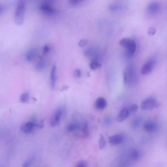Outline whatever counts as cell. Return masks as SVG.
I'll return each instance as SVG.
<instances>
[{
	"label": "cell",
	"instance_id": "6da1fadb",
	"mask_svg": "<svg viewBox=\"0 0 167 167\" xmlns=\"http://www.w3.org/2000/svg\"><path fill=\"white\" fill-rule=\"evenodd\" d=\"M25 0H19L14 14V21L17 25L23 24L26 10Z\"/></svg>",
	"mask_w": 167,
	"mask_h": 167
},
{
	"label": "cell",
	"instance_id": "7a4b0ae2",
	"mask_svg": "<svg viewBox=\"0 0 167 167\" xmlns=\"http://www.w3.org/2000/svg\"><path fill=\"white\" fill-rule=\"evenodd\" d=\"M119 45L126 49L128 55L133 56L135 53L136 48L135 41L129 38H123L119 43Z\"/></svg>",
	"mask_w": 167,
	"mask_h": 167
},
{
	"label": "cell",
	"instance_id": "3957f363",
	"mask_svg": "<svg viewBox=\"0 0 167 167\" xmlns=\"http://www.w3.org/2000/svg\"><path fill=\"white\" fill-rule=\"evenodd\" d=\"M159 105V103L154 98L150 97L142 102L141 107L142 109L148 110L158 107Z\"/></svg>",
	"mask_w": 167,
	"mask_h": 167
},
{
	"label": "cell",
	"instance_id": "277c9868",
	"mask_svg": "<svg viewBox=\"0 0 167 167\" xmlns=\"http://www.w3.org/2000/svg\"><path fill=\"white\" fill-rule=\"evenodd\" d=\"M64 109L63 107L59 108L54 113L50 120V124L52 127H56L59 124L64 112Z\"/></svg>",
	"mask_w": 167,
	"mask_h": 167
},
{
	"label": "cell",
	"instance_id": "5b68a950",
	"mask_svg": "<svg viewBox=\"0 0 167 167\" xmlns=\"http://www.w3.org/2000/svg\"><path fill=\"white\" fill-rule=\"evenodd\" d=\"M124 81L125 84L130 85L134 79V71L131 66L127 67L124 72Z\"/></svg>",
	"mask_w": 167,
	"mask_h": 167
},
{
	"label": "cell",
	"instance_id": "8992f818",
	"mask_svg": "<svg viewBox=\"0 0 167 167\" xmlns=\"http://www.w3.org/2000/svg\"><path fill=\"white\" fill-rule=\"evenodd\" d=\"M155 65V61L154 60H151L147 61L141 69V74L144 75L149 74L153 70Z\"/></svg>",
	"mask_w": 167,
	"mask_h": 167
},
{
	"label": "cell",
	"instance_id": "52a82bcc",
	"mask_svg": "<svg viewBox=\"0 0 167 167\" xmlns=\"http://www.w3.org/2000/svg\"><path fill=\"white\" fill-rule=\"evenodd\" d=\"M161 9L160 4L156 2H152L148 5L147 10L148 13L154 15L158 13Z\"/></svg>",
	"mask_w": 167,
	"mask_h": 167
},
{
	"label": "cell",
	"instance_id": "ba28073f",
	"mask_svg": "<svg viewBox=\"0 0 167 167\" xmlns=\"http://www.w3.org/2000/svg\"><path fill=\"white\" fill-rule=\"evenodd\" d=\"M124 140V137L120 134L114 135L109 137V141L111 146L118 145L122 143Z\"/></svg>",
	"mask_w": 167,
	"mask_h": 167
},
{
	"label": "cell",
	"instance_id": "9c48e42d",
	"mask_svg": "<svg viewBox=\"0 0 167 167\" xmlns=\"http://www.w3.org/2000/svg\"><path fill=\"white\" fill-rule=\"evenodd\" d=\"M36 127V124L32 122H28L23 124L21 127V131L24 133H28Z\"/></svg>",
	"mask_w": 167,
	"mask_h": 167
},
{
	"label": "cell",
	"instance_id": "30bf717a",
	"mask_svg": "<svg viewBox=\"0 0 167 167\" xmlns=\"http://www.w3.org/2000/svg\"><path fill=\"white\" fill-rule=\"evenodd\" d=\"M107 105L106 101L105 98L99 97L96 100L95 107L98 110H102L105 109Z\"/></svg>",
	"mask_w": 167,
	"mask_h": 167
},
{
	"label": "cell",
	"instance_id": "8fae6325",
	"mask_svg": "<svg viewBox=\"0 0 167 167\" xmlns=\"http://www.w3.org/2000/svg\"><path fill=\"white\" fill-rule=\"evenodd\" d=\"M158 128V125L154 122H147L144 126V130L147 132H150V133L156 131Z\"/></svg>",
	"mask_w": 167,
	"mask_h": 167
},
{
	"label": "cell",
	"instance_id": "7c38bea8",
	"mask_svg": "<svg viewBox=\"0 0 167 167\" xmlns=\"http://www.w3.org/2000/svg\"><path fill=\"white\" fill-rule=\"evenodd\" d=\"M130 115V112L126 109H122L118 116L117 121L119 122H122L128 117Z\"/></svg>",
	"mask_w": 167,
	"mask_h": 167
},
{
	"label": "cell",
	"instance_id": "4fadbf2b",
	"mask_svg": "<svg viewBox=\"0 0 167 167\" xmlns=\"http://www.w3.org/2000/svg\"><path fill=\"white\" fill-rule=\"evenodd\" d=\"M37 51L35 48H32L27 53L26 58L29 62L32 61L37 55Z\"/></svg>",
	"mask_w": 167,
	"mask_h": 167
},
{
	"label": "cell",
	"instance_id": "5bb4252c",
	"mask_svg": "<svg viewBox=\"0 0 167 167\" xmlns=\"http://www.w3.org/2000/svg\"><path fill=\"white\" fill-rule=\"evenodd\" d=\"M56 66L54 65L52 67L51 73V86L53 88L54 87L56 83Z\"/></svg>",
	"mask_w": 167,
	"mask_h": 167
},
{
	"label": "cell",
	"instance_id": "9a60e30c",
	"mask_svg": "<svg viewBox=\"0 0 167 167\" xmlns=\"http://www.w3.org/2000/svg\"><path fill=\"white\" fill-rule=\"evenodd\" d=\"M143 121V119L141 117H136L132 121V126L133 129H136L141 124Z\"/></svg>",
	"mask_w": 167,
	"mask_h": 167
},
{
	"label": "cell",
	"instance_id": "2e32d148",
	"mask_svg": "<svg viewBox=\"0 0 167 167\" xmlns=\"http://www.w3.org/2000/svg\"><path fill=\"white\" fill-rule=\"evenodd\" d=\"M80 127V124L78 123H72L68 126V130L71 132H74L79 130Z\"/></svg>",
	"mask_w": 167,
	"mask_h": 167
},
{
	"label": "cell",
	"instance_id": "e0dca14e",
	"mask_svg": "<svg viewBox=\"0 0 167 167\" xmlns=\"http://www.w3.org/2000/svg\"><path fill=\"white\" fill-rule=\"evenodd\" d=\"M82 136L84 138H87L89 135V130H88V125L87 122L84 124L82 129Z\"/></svg>",
	"mask_w": 167,
	"mask_h": 167
},
{
	"label": "cell",
	"instance_id": "ac0fdd59",
	"mask_svg": "<svg viewBox=\"0 0 167 167\" xmlns=\"http://www.w3.org/2000/svg\"><path fill=\"white\" fill-rule=\"evenodd\" d=\"M131 156L132 160L135 161L138 160L140 158V152L138 150H134L132 151Z\"/></svg>",
	"mask_w": 167,
	"mask_h": 167
},
{
	"label": "cell",
	"instance_id": "d6986e66",
	"mask_svg": "<svg viewBox=\"0 0 167 167\" xmlns=\"http://www.w3.org/2000/svg\"><path fill=\"white\" fill-rule=\"evenodd\" d=\"M106 145V141L105 137L102 134H101L99 140V146L100 149L101 150H104Z\"/></svg>",
	"mask_w": 167,
	"mask_h": 167
},
{
	"label": "cell",
	"instance_id": "ffe728a7",
	"mask_svg": "<svg viewBox=\"0 0 167 167\" xmlns=\"http://www.w3.org/2000/svg\"><path fill=\"white\" fill-rule=\"evenodd\" d=\"M108 8L110 10L117 11L121 10L123 8V7L120 4H114L110 5Z\"/></svg>",
	"mask_w": 167,
	"mask_h": 167
},
{
	"label": "cell",
	"instance_id": "44dd1931",
	"mask_svg": "<svg viewBox=\"0 0 167 167\" xmlns=\"http://www.w3.org/2000/svg\"><path fill=\"white\" fill-rule=\"evenodd\" d=\"M101 65L99 63L96 61H93L90 64V67L92 70H95L100 68Z\"/></svg>",
	"mask_w": 167,
	"mask_h": 167
},
{
	"label": "cell",
	"instance_id": "7402d4cb",
	"mask_svg": "<svg viewBox=\"0 0 167 167\" xmlns=\"http://www.w3.org/2000/svg\"><path fill=\"white\" fill-rule=\"evenodd\" d=\"M29 94L28 93H23L20 97V100L21 102L24 103L26 102L28 100Z\"/></svg>",
	"mask_w": 167,
	"mask_h": 167
},
{
	"label": "cell",
	"instance_id": "603a6c76",
	"mask_svg": "<svg viewBox=\"0 0 167 167\" xmlns=\"http://www.w3.org/2000/svg\"><path fill=\"white\" fill-rule=\"evenodd\" d=\"M87 164L85 161H81L77 163L76 166L77 167H86L87 166Z\"/></svg>",
	"mask_w": 167,
	"mask_h": 167
},
{
	"label": "cell",
	"instance_id": "cb8c5ba5",
	"mask_svg": "<svg viewBox=\"0 0 167 167\" xmlns=\"http://www.w3.org/2000/svg\"><path fill=\"white\" fill-rule=\"evenodd\" d=\"M45 66V63L43 61H39L37 64L36 68L37 69H41Z\"/></svg>",
	"mask_w": 167,
	"mask_h": 167
},
{
	"label": "cell",
	"instance_id": "d4e9b609",
	"mask_svg": "<svg viewBox=\"0 0 167 167\" xmlns=\"http://www.w3.org/2000/svg\"><path fill=\"white\" fill-rule=\"evenodd\" d=\"M148 32L149 35L151 36H154L156 33L155 29L153 28H150L148 29Z\"/></svg>",
	"mask_w": 167,
	"mask_h": 167
},
{
	"label": "cell",
	"instance_id": "484cf974",
	"mask_svg": "<svg viewBox=\"0 0 167 167\" xmlns=\"http://www.w3.org/2000/svg\"><path fill=\"white\" fill-rule=\"evenodd\" d=\"M33 161V159H29L24 163L23 166L24 167H28L32 164Z\"/></svg>",
	"mask_w": 167,
	"mask_h": 167
},
{
	"label": "cell",
	"instance_id": "4316f807",
	"mask_svg": "<svg viewBox=\"0 0 167 167\" xmlns=\"http://www.w3.org/2000/svg\"><path fill=\"white\" fill-rule=\"evenodd\" d=\"M87 42V40H85V39H82L78 43V46L81 47H83L86 45Z\"/></svg>",
	"mask_w": 167,
	"mask_h": 167
},
{
	"label": "cell",
	"instance_id": "83f0119b",
	"mask_svg": "<svg viewBox=\"0 0 167 167\" xmlns=\"http://www.w3.org/2000/svg\"><path fill=\"white\" fill-rule=\"evenodd\" d=\"M138 106L136 104L132 105L130 107V110L132 112H135L138 109Z\"/></svg>",
	"mask_w": 167,
	"mask_h": 167
},
{
	"label": "cell",
	"instance_id": "f1b7e54d",
	"mask_svg": "<svg viewBox=\"0 0 167 167\" xmlns=\"http://www.w3.org/2000/svg\"><path fill=\"white\" fill-rule=\"evenodd\" d=\"M81 72L80 70L79 69L76 70L74 72V75L76 78H79L81 76Z\"/></svg>",
	"mask_w": 167,
	"mask_h": 167
},
{
	"label": "cell",
	"instance_id": "f546056e",
	"mask_svg": "<svg viewBox=\"0 0 167 167\" xmlns=\"http://www.w3.org/2000/svg\"><path fill=\"white\" fill-rule=\"evenodd\" d=\"M44 125H45V124H44V121L42 120L39 124H36V127L42 129L43 128Z\"/></svg>",
	"mask_w": 167,
	"mask_h": 167
},
{
	"label": "cell",
	"instance_id": "4dcf8cb0",
	"mask_svg": "<svg viewBox=\"0 0 167 167\" xmlns=\"http://www.w3.org/2000/svg\"><path fill=\"white\" fill-rule=\"evenodd\" d=\"M112 120L109 117H107L104 120L105 123L107 125L111 123Z\"/></svg>",
	"mask_w": 167,
	"mask_h": 167
},
{
	"label": "cell",
	"instance_id": "1f68e13d",
	"mask_svg": "<svg viewBox=\"0 0 167 167\" xmlns=\"http://www.w3.org/2000/svg\"><path fill=\"white\" fill-rule=\"evenodd\" d=\"M82 1V0H70V3L73 5H76Z\"/></svg>",
	"mask_w": 167,
	"mask_h": 167
},
{
	"label": "cell",
	"instance_id": "d6a6232c",
	"mask_svg": "<svg viewBox=\"0 0 167 167\" xmlns=\"http://www.w3.org/2000/svg\"><path fill=\"white\" fill-rule=\"evenodd\" d=\"M50 49L47 46H46L43 48V53L44 54H46L50 51Z\"/></svg>",
	"mask_w": 167,
	"mask_h": 167
},
{
	"label": "cell",
	"instance_id": "836d02e7",
	"mask_svg": "<svg viewBox=\"0 0 167 167\" xmlns=\"http://www.w3.org/2000/svg\"><path fill=\"white\" fill-rule=\"evenodd\" d=\"M4 9L2 5H0V13H1Z\"/></svg>",
	"mask_w": 167,
	"mask_h": 167
}]
</instances>
